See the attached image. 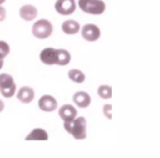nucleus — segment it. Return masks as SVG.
<instances>
[{
	"instance_id": "obj_1",
	"label": "nucleus",
	"mask_w": 160,
	"mask_h": 158,
	"mask_svg": "<svg viewBox=\"0 0 160 158\" xmlns=\"http://www.w3.org/2000/svg\"><path fill=\"white\" fill-rule=\"evenodd\" d=\"M64 127L76 140H85L87 137V133H86L87 121L83 116H80V118L76 116L72 121H67L64 123Z\"/></svg>"
},
{
	"instance_id": "obj_2",
	"label": "nucleus",
	"mask_w": 160,
	"mask_h": 158,
	"mask_svg": "<svg viewBox=\"0 0 160 158\" xmlns=\"http://www.w3.org/2000/svg\"><path fill=\"white\" fill-rule=\"evenodd\" d=\"M79 7L86 13L102 14L105 10V3L102 0H79Z\"/></svg>"
},
{
	"instance_id": "obj_3",
	"label": "nucleus",
	"mask_w": 160,
	"mask_h": 158,
	"mask_svg": "<svg viewBox=\"0 0 160 158\" xmlns=\"http://www.w3.org/2000/svg\"><path fill=\"white\" fill-rule=\"evenodd\" d=\"M16 84L13 78L9 74H1L0 75V92L6 98H11L16 94Z\"/></svg>"
},
{
	"instance_id": "obj_4",
	"label": "nucleus",
	"mask_w": 160,
	"mask_h": 158,
	"mask_svg": "<svg viewBox=\"0 0 160 158\" xmlns=\"http://www.w3.org/2000/svg\"><path fill=\"white\" fill-rule=\"evenodd\" d=\"M53 32V25L48 20H38L35 22L32 28V33L38 38H47Z\"/></svg>"
},
{
	"instance_id": "obj_5",
	"label": "nucleus",
	"mask_w": 160,
	"mask_h": 158,
	"mask_svg": "<svg viewBox=\"0 0 160 158\" xmlns=\"http://www.w3.org/2000/svg\"><path fill=\"white\" fill-rule=\"evenodd\" d=\"M55 9L59 14L69 16L76 10L75 0H57L55 3Z\"/></svg>"
},
{
	"instance_id": "obj_6",
	"label": "nucleus",
	"mask_w": 160,
	"mask_h": 158,
	"mask_svg": "<svg viewBox=\"0 0 160 158\" xmlns=\"http://www.w3.org/2000/svg\"><path fill=\"white\" fill-rule=\"evenodd\" d=\"M81 35L85 40L89 42H94L100 38L101 32L96 24H86L81 30Z\"/></svg>"
},
{
	"instance_id": "obj_7",
	"label": "nucleus",
	"mask_w": 160,
	"mask_h": 158,
	"mask_svg": "<svg viewBox=\"0 0 160 158\" xmlns=\"http://www.w3.org/2000/svg\"><path fill=\"white\" fill-rule=\"evenodd\" d=\"M40 58L42 63L46 65H57V49L53 47L44 48L40 54Z\"/></svg>"
},
{
	"instance_id": "obj_8",
	"label": "nucleus",
	"mask_w": 160,
	"mask_h": 158,
	"mask_svg": "<svg viewBox=\"0 0 160 158\" xmlns=\"http://www.w3.org/2000/svg\"><path fill=\"white\" fill-rule=\"evenodd\" d=\"M38 107L43 111L52 112L57 108V101L52 96H43L38 100Z\"/></svg>"
},
{
	"instance_id": "obj_9",
	"label": "nucleus",
	"mask_w": 160,
	"mask_h": 158,
	"mask_svg": "<svg viewBox=\"0 0 160 158\" xmlns=\"http://www.w3.org/2000/svg\"><path fill=\"white\" fill-rule=\"evenodd\" d=\"M72 100L78 107L80 108H88L91 103V98H90L89 94L85 91H78L73 94Z\"/></svg>"
},
{
	"instance_id": "obj_10",
	"label": "nucleus",
	"mask_w": 160,
	"mask_h": 158,
	"mask_svg": "<svg viewBox=\"0 0 160 158\" xmlns=\"http://www.w3.org/2000/svg\"><path fill=\"white\" fill-rule=\"evenodd\" d=\"M58 114H59V116L65 122H67V121H72L73 119L77 116V110H76V108H73L72 105L65 104L59 109Z\"/></svg>"
},
{
	"instance_id": "obj_11",
	"label": "nucleus",
	"mask_w": 160,
	"mask_h": 158,
	"mask_svg": "<svg viewBox=\"0 0 160 158\" xmlns=\"http://www.w3.org/2000/svg\"><path fill=\"white\" fill-rule=\"evenodd\" d=\"M20 17L25 21H32L38 17V9L32 5H25L21 7Z\"/></svg>"
},
{
	"instance_id": "obj_12",
	"label": "nucleus",
	"mask_w": 160,
	"mask_h": 158,
	"mask_svg": "<svg viewBox=\"0 0 160 158\" xmlns=\"http://www.w3.org/2000/svg\"><path fill=\"white\" fill-rule=\"evenodd\" d=\"M18 99L23 103H30L34 99V90L30 87H22L20 88L18 94Z\"/></svg>"
},
{
	"instance_id": "obj_13",
	"label": "nucleus",
	"mask_w": 160,
	"mask_h": 158,
	"mask_svg": "<svg viewBox=\"0 0 160 158\" xmlns=\"http://www.w3.org/2000/svg\"><path fill=\"white\" fill-rule=\"evenodd\" d=\"M62 29L66 34L72 35L78 33V31L80 30V24L75 20H67L62 24Z\"/></svg>"
},
{
	"instance_id": "obj_14",
	"label": "nucleus",
	"mask_w": 160,
	"mask_h": 158,
	"mask_svg": "<svg viewBox=\"0 0 160 158\" xmlns=\"http://www.w3.org/2000/svg\"><path fill=\"white\" fill-rule=\"evenodd\" d=\"M48 140V134L43 129H34L25 137V140Z\"/></svg>"
},
{
	"instance_id": "obj_15",
	"label": "nucleus",
	"mask_w": 160,
	"mask_h": 158,
	"mask_svg": "<svg viewBox=\"0 0 160 158\" xmlns=\"http://www.w3.org/2000/svg\"><path fill=\"white\" fill-rule=\"evenodd\" d=\"M70 62V54L66 49H57V65L65 66Z\"/></svg>"
},
{
	"instance_id": "obj_16",
	"label": "nucleus",
	"mask_w": 160,
	"mask_h": 158,
	"mask_svg": "<svg viewBox=\"0 0 160 158\" xmlns=\"http://www.w3.org/2000/svg\"><path fill=\"white\" fill-rule=\"evenodd\" d=\"M68 77L70 80L75 81V83H78V84L83 83L86 79L85 74L81 70H78V69H70L68 73Z\"/></svg>"
},
{
	"instance_id": "obj_17",
	"label": "nucleus",
	"mask_w": 160,
	"mask_h": 158,
	"mask_svg": "<svg viewBox=\"0 0 160 158\" xmlns=\"http://www.w3.org/2000/svg\"><path fill=\"white\" fill-rule=\"evenodd\" d=\"M98 94L102 99H110L112 97V88L108 85H102L98 88Z\"/></svg>"
},
{
	"instance_id": "obj_18",
	"label": "nucleus",
	"mask_w": 160,
	"mask_h": 158,
	"mask_svg": "<svg viewBox=\"0 0 160 158\" xmlns=\"http://www.w3.org/2000/svg\"><path fill=\"white\" fill-rule=\"evenodd\" d=\"M10 53V47L9 45L7 44L3 41H0V58H5L8 54Z\"/></svg>"
},
{
	"instance_id": "obj_19",
	"label": "nucleus",
	"mask_w": 160,
	"mask_h": 158,
	"mask_svg": "<svg viewBox=\"0 0 160 158\" xmlns=\"http://www.w3.org/2000/svg\"><path fill=\"white\" fill-rule=\"evenodd\" d=\"M111 104H105L104 108H103V112H104L105 116H107L108 119H112V115H111Z\"/></svg>"
},
{
	"instance_id": "obj_20",
	"label": "nucleus",
	"mask_w": 160,
	"mask_h": 158,
	"mask_svg": "<svg viewBox=\"0 0 160 158\" xmlns=\"http://www.w3.org/2000/svg\"><path fill=\"white\" fill-rule=\"evenodd\" d=\"M6 19V9L0 6V21H3Z\"/></svg>"
},
{
	"instance_id": "obj_21",
	"label": "nucleus",
	"mask_w": 160,
	"mask_h": 158,
	"mask_svg": "<svg viewBox=\"0 0 160 158\" xmlns=\"http://www.w3.org/2000/svg\"><path fill=\"white\" fill-rule=\"evenodd\" d=\"M5 109V103L0 100V112H2V110Z\"/></svg>"
},
{
	"instance_id": "obj_22",
	"label": "nucleus",
	"mask_w": 160,
	"mask_h": 158,
	"mask_svg": "<svg viewBox=\"0 0 160 158\" xmlns=\"http://www.w3.org/2000/svg\"><path fill=\"white\" fill-rule=\"evenodd\" d=\"M2 66H3V60L2 58H0V69L2 68Z\"/></svg>"
},
{
	"instance_id": "obj_23",
	"label": "nucleus",
	"mask_w": 160,
	"mask_h": 158,
	"mask_svg": "<svg viewBox=\"0 0 160 158\" xmlns=\"http://www.w3.org/2000/svg\"><path fill=\"white\" fill-rule=\"evenodd\" d=\"M5 1H6V0H0V5H2V3H5Z\"/></svg>"
}]
</instances>
